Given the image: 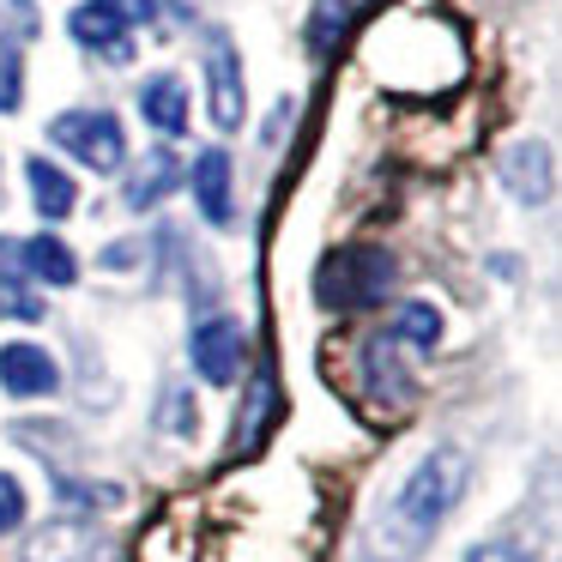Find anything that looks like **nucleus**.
Instances as JSON below:
<instances>
[{
    "label": "nucleus",
    "mask_w": 562,
    "mask_h": 562,
    "mask_svg": "<svg viewBox=\"0 0 562 562\" xmlns=\"http://www.w3.org/2000/svg\"><path fill=\"white\" fill-rule=\"evenodd\" d=\"M465 453L460 448H429L424 460L405 472V484L381 502V514L363 526V562H417L441 520L453 514L465 490Z\"/></svg>",
    "instance_id": "nucleus-1"
},
{
    "label": "nucleus",
    "mask_w": 562,
    "mask_h": 562,
    "mask_svg": "<svg viewBox=\"0 0 562 562\" xmlns=\"http://www.w3.org/2000/svg\"><path fill=\"white\" fill-rule=\"evenodd\" d=\"M393 255L387 248H369V243H357V248H339V255H327V267H321V279H315V296L327 308H345V315H357V308H375L381 296L393 291Z\"/></svg>",
    "instance_id": "nucleus-2"
},
{
    "label": "nucleus",
    "mask_w": 562,
    "mask_h": 562,
    "mask_svg": "<svg viewBox=\"0 0 562 562\" xmlns=\"http://www.w3.org/2000/svg\"><path fill=\"white\" fill-rule=\"evenodd\" d=\"M49 139L61 151H74V158L86 164V170H98V176H110V170L127 164V134H122V122H115L110 110H67V115H55Z\"/></svg>",
    "instance_id": "nucleus-3"
},
{
    "label": "nucleus",
    "mask_w": 562,
    "mask_h": 562,
    "mask_svg": "<svg viewBox=\"0 0 562 562\" xmlns=\"http://www.w3.org/2000/svg\"><path fill=\"white\" fill-rule=\"evenodd\" d=\"M188 357H194L200 381H212V387H231V381L243 375L248 339H243V327H236L231 315H206V321L194 327V339H188Z\"/></svg>",
    "instance_id": "nucleus-4"
},
{
    "label": "nucleus",
    "mask_w": 562,
    "mask_h": 562,
    "mask_svg": "<svg viewBox=\"0 0 562 562\" xmlns=\"http://www.w3.org/2000/svg\"><path fill=\"white\" fill-rule=\"evenodd\" d=\"M206 110H212V127H224V134L243 127V55L224 31L206 37Z\"/></svg>",
    "instance_id": "nucleus-5"
},
{
    "label": "nucleus",
    "mask_w": 562,
    "mask_h": 562,
    "mask_svg": "<svg viewBox=\"0 0 562 562\" xmlns=\"http://www.w3.org/2000/svg\"><path fill=\"white\" fill-rule=\"evenodd\" d=\"M19 562H110V544L86 520H49L43 532H31Z\"/></svg>",
    "instance_id": "nucleus-6"
},
{
    "label": "nucleus",
    "mask_w": 562,
    "mask_h": 562,
    "mask_svg": "<svg viewBox=\"0 0 562 562\" xmlns=\"http://www.w3.org/2000/svg\"><path fill=\"white\" fill-rule=\"evenodd\" d=\"M0 387L13 400H43L61 387V369L43 345H0Z\"/></svg>",
    "instance_id": "nucleus-7"
},
{
    "label": "nucleus",
    "mask_w": 562,
    "mask_h": 562,
    "mask_svg": "<svg viewBox=\"0 0 562 562\" xmlns=\"http://www.w3.org/2000/svg\"><path fill=\"white\" fill-rule=\"evenodd\" d=\"M502 182L520 206H544L550 200V146L544 139H520L502 151Z\"/></svg>",
    "instance_id": "nucleus-8"
},
{
    "label": "nucleus",
    "mask_w": 562,
    "mask_h": 562,
    "mask_svg": "<svg viewBox=\"0 0 562 562\" xmlns=\"http://www.w3.org/2000/svg\"><path fill=\"white\" fill-rule=\"evenodd\" d=\"M7 255L25 267V279L55 284V291H67V284L79 279V260H74V248H67L61 236H25V243H7Z\"/></svg>",
    "instance_id": "nucleus-9"
},
{
    "label": "nucleus",
    "mask_w": 562,
    "mask_h": 562,
    "mask_svg": "<svg viewBox=\"0 0 562 562\" xmlns=\"http://www.w3.org/2000/svg\"><path fill=\"white\" fill-rule=\"evenodd\" d=\"M188 176H194V200H200V212H206V224H231V218H236V200H231V182H236V176H231V158L212 146V151H200V158H194V170H188Z\"/></svg>",
    "instance_id": "nucleus-10"
},
{
    "label": "nucleus",
    "mask_w": 562,
    "mask_h": 562,
    "mask_svg": "<svg viewBox=\"0 0 562 562\" xmlns=\"http://www.w3.org/2000/svg\"><path fill=\"white\" fill-rule=\"evenodd\" d=\"M139 115H146L164 139L188 134V86L176 74H151L146 86H139Z\"/></svg>",
    "instance_id": "nucleus-11"
},
{
    "label": "nucleus",
    "mask_w": 562,
    "mask_h": 562,
    "mask_svg": "<svg viewBox=\"0 0 562 562\" xmlns=\"http://www.w3.org/2000/svg\"><path fill=\"white\" fill-rule=\"evenodd\" d=\"M67 31H74L86 49H103L110 61H127V55H134V43H127V25L110 13V7H103V0H86V7H74Z\"/></svg>",
    "instance_id": "nucleus-12"
},
{
    "label": "nucleus",
    "mask_w": 562,
    "mask_h": 562,
    "mask_svg": "<svg viewBox=\"0 0 562 562\" xmlns=\"http://www.w3.org/2000/svg\"><path fill=\"white\" fill-rule=\"evenodd\" d=\"M363 381H369V393H375V400H387V405L412 400V381L400 375V357H393L387 333H375V339L363 345Z\"/></svg>",
    "instance_id": "nucleus-13"
},
{
    "label": "nucleus",
    "mask_w": 562,
    "mask_h": 562,
    "mask_svg": "<svg viewBox=\"0 0 562 562\" xmlns=\"http://www.w3.org/2000/svg\"><path fill=\"white\" fill-rule=\"evenodd\" d=\"M25 176H31V200H37V212H43L49 224H61L67 212L79 206L74 176H67V170H55L49 158H31V164H25Z\"/></svg>",
    "instance_id": "nucleus-14"
},
{
    "label": "nucleus",
    "mask_w": 562,
    "mask_h": 562,
    "mask_svg": "<svg viewBox=\"0 0 562 562\" xmlns=\"http://www.w3.org/2000/svg\"><path fill=\"white\" fill-rule=\"evenodd\" d=\"M176 182H182V164H176L170 151H151V158L139 164V176H134V182H127V206H134V212L158 206V200L170 194Z\"/></svg>",
    "instance_id": "nucleus-15"
},
{
    "label": "nucleus",
    "mask_w": 562,
    "mask_h": 562,
    "mask_svg": "<svg viewBox=\"0 0 562 562\" xmlns=\"http://www.w3.org/2000/svg\"><path fill=\"white\" fill-rule=\"evenodd\" d=\"M387 339H393V345H417V351H436V345H441V308L405 303L400 315L387 321Z\"/></svg>",
    "instance_id": "nucleus-16"
},
{
    "label": "nucleus",
    "mask_w": 562,
    "mask_h": 562,
    "mask_svg": "<svg viewBox=\"0 0 562 562\" xmlns=\"http://www.w3.org/2000/svg\"><path fill=\"white\" fill-rule=\"evenodd\" d=\"M363 7H375V0H315V19H308V43L315 49H333V43L345 37V25H351Z\"/></svg>",
    "instance_id": "nucleus-17"
},
{
    "label": "nucleus",
    "mask_w": 562,
    "mask_h": 562,
    "mask_svg": "<svg viewBox=\"0 0 562 562\" xmlns=\"http://www.w3.org/2000/svg\"><path fill=\"white\" fill-rule=\"evenodd\" d=\"M19 103H25V61L13 37H0V115H13Z\"/></svg>",
    "instance_id": "nucleus-18"
},
{
    "label": "nucleus",
    "mask_w": 562,
    "mask_h": 562,
    "mask_svg": "<svg viewBox=\"0 0 562 562\" xmlns=\"http://www.w3.org/2000/svg\"><path fill=\"white\" fill-rule=\"evenodd\" d=\"M0 321H43V303L19 279H0Z\"/></svg>",
    "instance_id": "nucleus-19"
},
{
    "label": "nucleus",
    "mask_w": 562,
    "mask_h": 562,
    "mask_svg": "<svg viewBox=\"0 0 562 562\" xmlns=\"http://www.w3.org/2000/svg\"><path fill=\"white\" fill-rule=\"evenodd\" d=\"M194 424H200L194 393H188V387H170V393H164V429H170V436H188Z\"/></svg>",
    "instance_id": "nucleus-20"
},
{
    "label": "nucleus",
    "mask_w": 562,
    "mask_h": 562,
    "mask_svg": "<svg viewBox=\"0 0 562 562\" xmlns=\"http://www.w3.org/2000/svg\"><path fill=\"white\" fill-rule=\"evenodd\" d=\"M19 520H25V490L13 472H0V532H13Z\"/></svg>",
    "instance_id": "nucleus-21"
},
{
    "label": "nucleus",
    "mask_w": 562,
    "mask_h": 562,
    "mask_svg": "<svg viewBox=\"0 0 562 562\" xmlns=\"http://www.w3.org/2000/svg\"><path fill=\"white\" fill-rule=\"evenodd\" d=\"M465 562H532V550L514 544V538H490V544L465 550Z\"/></svg>",
    "instance_id": "nucleus-22"
},
{
    "label": "nucleus",
    "mask_w": 562,
    "mask_h": 562,
    "mask_svg": "<svg viewBox=\"0 0 562 562\" xmlns=\"http://www.w3.org/2000/svg\"><path fill=\"white\" fill-rule=\"evenodd\" d=\"M103 7H110V13L122 19L127 31H134V25H151V13H158V0H103Z\"/></svg>",
    "instance_id": "nucleus-23"
},
{
    "label": "nucleus",
    "mask_w": 562,
    "mask_h": 562,
    "mask_svg": "<svg viewBox=\"0 0 562 562\" xmlns=\"http://www.w3.org/2000/svg\"><path fill=\"white\" fill-rule=\"evenodd\" d=\"M7 13H13V37H37V7L31 0H0Z\"/></svg>",
    "instance_id": "nucleus-24"
}]
</instances>
